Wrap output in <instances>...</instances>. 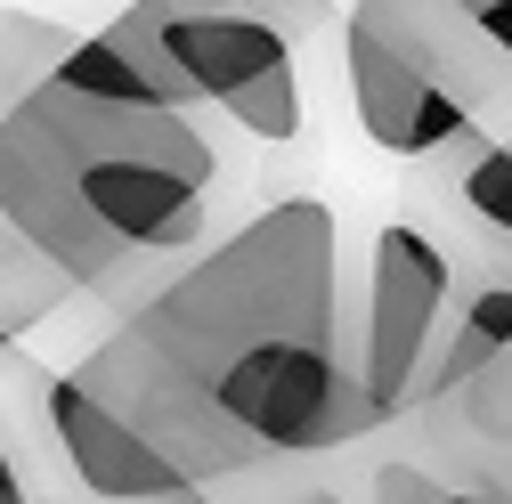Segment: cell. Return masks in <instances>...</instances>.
Wrapping results in <instances>:
<instances>
[{
  "instance_id": "5",
  "label": "cell",
  "mask_w": 512,
  "mask_h": 504,
  "mask_svg": "<svg viewBox=\"0 0 512 504\" xmlns=\"http://www.w3.org/2000/svg\"><path fill=\"white\" fill-rule=\"evenodd\" d=\"M358 293V383L374 415H423L447 391V318H456V269H447L439 236L407 212L382 220Z\"/></svg>"
},
{
  "instance_id": "12",
  "label": "cell",
  "mask_w": 512,
  "mask_h": 504,
  "mask_svg": "<svg viewBox=\"0 0 512 504\" xmlns=\"http://www.w3.org/2000/svg\"><path fill=\"white\" fill-rule=\"evenodd\" d=\"M439 496H456V488L423 480L415 464H382V472H374V504H439Z\"/></svg>"
},
{
  "instance_id": "6",
  "label": "cell",
  "mask_w": 512,
  "mask_h": 504,
  "mask_svg": "<svg viewBox=\"0 0 512 504\" xmlns=\"http://www.w3.org/2000/svg\"><path fill=\"white\" fill-rule=\"evenodd\" d=\"M66 374H74V383H82L114 423H131L187 488H220V480L261 472V456H252L244 439L220 423V407L187 383V374H179L131 318H114V334H106L90 358H74Z\"/></svg>"
},
{
  "instance_id": "11",
  "label": "cell",
  "mask_w": 512,
  "mask_h": 504,
  "mask_svg": "<svg viewBox=\"0 0 512 504\" xmlns=\"http://www.w3.org/2000/svg\"><path fill=\"white\" fill-rule=\"evenodd\" d=\"M447 9H456V17L504 57V66H512V0H447Z\"/></svg>"
},
{
  "instance_id": "14",
  "label": "cell",
  "mask_w": 512,
  "mask_h": 504,
  "mask_svg": "<svg viewBox=\"0 0 512 504\" xmlns=\"http://www.w3.org/2000/svg\"><path fill=\"white\" fill-rule=\"evenodd\" d=\"M439 504H472V496H439Z\"/></svg>"
},
{
  "instance_id": "8",
  "label": "cell",
  "mask_w": 512,
  "mask_h": 504,
  "mask_svg": "<svg viewBox=\"0 0 512 504\" xmlns=\"http://www.w3.org/2000/svg\"><path fill=\"white\" fill-rule=\"evenodd\" d=\"M49 366H33L17 342H0V504H82L41 423Z\"/></svg>"
},
{
  "instance_id": "4",
  "label": "cell",
  "mask_w": 512,
  "mask_h": 504,
  "mask_svg": "<svg viewBox=\"0 0 512 504\" xmlns=\"http://www.w3.org/2000/svg\"><path fill=\"white\" fill-rule=\"evenodd\" d=\"M204 114L252 147L301 139V41L334 25V0H122Z\"/></svg>"
},
{
  "instance_id": "15",
  "label": "cell",
  "mask_w": 512,
  "mask_h": 504,
  "mask_svg": "<svg viewBox=\"0 0 512 504\" xmlns=\"http://www.w3.org/2000/svg\"><path fill=\"white\" fill-rule=\"evenodd\" d=\"M496 139H512V131H496Z\"/></svg>"
},
{
  "instance_id": "7",
  "label": "cell",
  "mask_w": 512,
  "mask_h": 504,
  "mask_svg": "<svg viewBox=\"0 0 512 504\" xmlns=\"http://www.w3.org/2000/svg\"><path fill=\"white\" fill-rule=\"evenodd\" d=\"M66 49H74V25H57V17H41V9H0V114H9ZM66 301H74V285L57 277V269H41L33 252L17 244V228L0 220V342H25V334L49 326Z\"/></svg>"
},
{
  "instance_id": "10",
  "label": "cell",
  "mask_w": 512,
  "mask_h": 504,
  "mask_svg": "<svg viewBox=\"0 0 512 504\" xmlns=\"http://www.w3.org/2000/svg\"><path fill=\"white\" fill-rule=\"evenodd\" d=\"M431 407H456L464 415V431L480 439V448H496L504 464H512V350H496L488 366H472L456 391H439Z\"/></svg>"
},
{
  "instance_id": "3",
  "label": "cell",
  "mask_w": 512,
  "mask_h": 504,
  "mask_svg": "<svg viewBox=\"0 0 512 504\" xmlns=\"http://www.w3.org/2000/svg\"><path fill=\"white\" fill-rule=\"evenodd\" d=\"M342 82L358 131L399 163H423L464 131H512V66L447 0H350Z\"/></svg>"
},
{
  "instance_id": "13",
  "label": "cell",
  "mask_w": 512,
  "mask_h": 504,
  "mask_svg": "<svg viewBox=\"0 0 512 504\" xmlns=\"http://www.w3.org/2000/svg\"><path fill=\"white\" fill-rule=\"evenodd\" d=\"M261 504H342V496H334V488H301V480H293V488H277V496H261Z\"/></svg>"
},
{
  "instance_id": "1",
  "label": "cell",
  "mask_w": 512,
  "mask_h": 504,
  "mask_svg": "<svg viewBox=\"0 0 512 504\" xmlns=\"http://www.w3.org/2000/svg\"><path fill=\"white\" fill-rule=\"evenodd\" d=\"M261 464L334 456L382 415L358 383V293L342 220L317 196H277L196 244L122 309Z\"/></svg>"
},
{
  "instance_id": "2",
  "label": "cell",
  "mask_w": 512,
  "mask_h": 504,
  "mask_svg": "<svg viewBox=\"0 0 512 504\" xmlns=\"http://www.w3.org/2000/svg\"><path fill=\"white\" fill-rule=\"evenodd\" d=\"M228 204L220 114L106 106L49 74L0 114V220L74 293L131 301L179 269Z\"/></svg>"
},
{
  "instance_id": "9",
  "label": "cell",
  "mask_w": 512,
  "mask_h": 504,
  "mask_svg": "<svg viewBox=\"0 0 512 504\" xmlns=\"http://www.w3.org/2000/svg\"><path fill=\"white\" fill-rule=\"evenodd\" d=\"M423 212H447L496 244H512V139L496 131H464L439 155H423Z\"/></svg>"
}]
</instances>
